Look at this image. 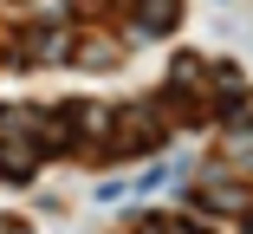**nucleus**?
<instances>
[{
    "label": "nucleus",
    "instance_id": "1",
    "mask_svg": "<svg viewBox=\"0 0 253 234\" xmlns=\"http://www.w3.org/2000/svg\"><path fill=\"white\" fill-rule=\"evenodd\" d=\"M0 169H7V176H26V169H33V150H20V143H0Z\"/></svg>",
    "mask_w": 253,
    "mask_h": 234
}]
</instances>
